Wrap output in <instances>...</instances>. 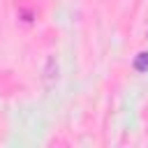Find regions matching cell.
<instances>
[{"label": "cell", "instance_id": "6da1fadb", "mask_svg": "<svg viewBox=\"0 0 148 148\" xmlns=\"http://www.w3.org/2000/svg\"><path fill=\"white\" fill-rule=\"evenodd\" d=\"M58 72H60V67H58L56 56H49L46 62H44V69H42V81L46 83V88H53V86H56V81H58Z\"/></svg>", "mask_w": 148, "mask_h": 148}, {"label": "cell", "instance_id": "7a4b0ae2", "mask_svg": "<svg viewBox=\"0 0 148 148\" xmlns=\"http://www.w3.org/2000/svg\"><path fill=\"white\" fill-rule=\"evenodd\" d=\"M134 67H136L139 72H146V69H148V53H139V58L134 60Z\"/></svg>", "mask_w": 148, "mask_h": 148}]
</instances>
